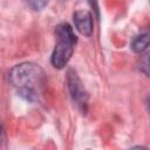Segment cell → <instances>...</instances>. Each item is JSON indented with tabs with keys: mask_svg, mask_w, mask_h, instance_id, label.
I'll return each mask as SVG.
<instances>
[{
	"mask_svg": "<svg viewBox=\"0 0 150 150\" xmlns=\"http://www.w3.org/2000/svg\"><path fill=\"white\" fill-rule=\"evenodd\" d=\"M45 79L43 69L33 62H22L14 66L8 73V80L18 89V94L28 102L38 98V90Z\"/></svg>",
	"mask_w": 150,
	"mask_h": 150,
	"instance_id": "obj_1",
	"label": "cell"
},
{
	"mask_svg": "<svg viewBox=\"0 0 150 150\" xmlns=\"http://www.w3.org/2000/svg\"><path fill=\"white\" fill-rule=\"evenodd\" d=\"M139 69L143 74L150 77V52L145 53L139 61Z\"/></svg>",
	"mask_w": 150,
	"mask_h": 150,
	"instance_id": "obj_6",
	"label": "cell"
},
{
	"mask_svg": "<svg viewBox=\"0 0 150 150\" xmlns=\"http://www.w3.org/2000/svg\"><path fill=\"white\" fill-rule=\"evenodd\" d=\"M67 87H68V90H69V94H70V97L74 104H76V107L80 110L86 111L89 96H88L87 90L83 87L81 79L79 77L76 71L73 69H69L67 73Z\"/></svg>",
	"mask_w": 150,
	"mask_h": 150,
	"instance_id": "obj_3",
	"label": "cell"
},
{
	"mask_svg": "<svg viewBox=\"0 0 150 150\" xmlns=\"http://www.w3.org/2000/svg\"><path fill=\"white\" fill-rule=\"evenodd\" d=\"M55 36L57 42L52 53L50 62L55 68L62 69L71 59L77 38L71 26L67 22H61L55 27Z\"/></svg>",
	"mask_w": 150,
	"mask_h": 150,
	"instance_id": "obj_2",
	"label": "cell"
},
{
	"mask_svg": "<svg viewBox=\"0 0 150 150\" xmlns=\"http://www.w3.org/2000/svg\"><path fill=\"white\" fill-rule=\"evenodd\" d=\"M25 2L33 11H42L47 6L48 0H25Z\"/></svg>",
	"mask_w": 150,
	"mask_h": 150,
	"instance_id": "obj_7",
	"label": "cell"
},
{
	"mask_svg": "<svg viewBox=\"0 0 150 150\" xmlns=\"http://www.w3.org/2000/svg\"><path fill=\"white\" fill-rule=\"evenodd\" d=\"M73 20L75 28L84 36H91L93 30H94V25H93V16L91 13L87 9H79L74 12L73 14Z\"/></svg>",
	"mask_w": 150,
	"mask_h": 150,
	"instance_id": "obj_4",
	"label": "cell"
},
{
	"mask_svg": "<svg viewBox=\"0 0 150 150\" xmlns=\"http://www.w3.org/2000/svg\"><path fill=\"white\" fill-rule=\"evenodd\" d=\"M149 46H150V27L145 32L136 35L130 42V48L135 53H143L144 50L148 49Z\"/></svg>",
	"mask_w": 150,
	"mask_h": 150,
	"instance_id": "obj_5",
	"label": "cell"
}]
</instances>
